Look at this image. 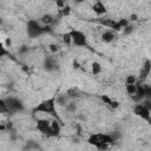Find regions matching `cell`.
Returning <instances> with one entry per match:
<instances>
[{
	"mask_svg": "<svg viewBox=\"0 0 151 151\" xmlns=\"http://www.w3.org/2000/svg\"><path fill=\"white\" fill-rule=\"evenodd\" d=\"M9 52H8V50L4 46V44L2 42H0V58H2V57H5V55H7Z\"/></svg>",
	"mask_w": 151,
	"mask_h": 151,
	"instance_id": "20",
	"label": "cell"
},
{
	"mask_svg": "<svg viewBox=\"0 0 151 151\" xmlns=\"http://www.w3.org/2000/svg\"><path fill=\"white\" fill-rule=\"evenodd\" d=\"M2 44H4V46H5V47L8 50L9 47H12V44H13V42H12V38H9V37H6Z\"/></svg>",
	"mask_w": 151,
	"mask_h": 151,
	"instance_id": "23",
	"label": "cell"
},
{
	"mask_svg": "<svg viewBox=\"0 0 151 151\" xmlns=\"http://www.w3.org/2000/svg\"><path fill=\"white\" fill-rule=\"evenodd\" d=\"M27 50H28L27 46H21V48H19V53H25Z\"/></svg>",
	"mask_w": 151,
	"mask_h": 151,
	"instance_id": "27",
	"label": "cell"
},
{
	"mask_svg": "<svg viewBox=\"0 0 151 151\" xmlns=\"http://www.w3.org/2000/svg\"><path fill=\"white\" fill-rule=\"evenodd\" d=\"M151 104H150V99H144L140 103H137L133 106V113L142 118L143 120H146L147 123H150L151 120Z\"/></svg>",
	"mask_w": 151,
	"mask_h": 151,
	"instance_id": "4",
	"label": "cell"
},
{
	"mask_svg": "<svg viewBox=\"0 0 151 151\" xmlns=\"http://www.w3.org/2000/svg\"><path fill=\"white\" fill-rule=\"evenodd\" d=\"M70 37H71V45H74L77 47H86L87 46V37L86 34L78 29V28H72L68 31Z\"/></svg>",
	"mask_w": 151,
	"mask_h": 151,
	"instance_id": "5",
	"label": "cell"
},
{
	"mask_svg": "<svg viewBox=\"0 0 151 151\" xmlns=\"http://www.w3.org/2000/svg\"><path fill=\"white\" fill-rule=\"evenodd\" d=\"M0 113H8L6 103H5V98L0 97Z\"/></svg>",
	"mask_w": 151,
	"mask_h": 151,
	"instance_id": "19",
	"label": "cell"
},
{
	"mask_svg": "<svg viewBox=\"0 0 151 151\" xmlns=\"http://www.w3.org/2000/svg\"><path fill=\"white\" fill-rule=\"evenodd\" d=\"M87 143L98 151H106L116 144V139L112 137L111 133L98 132L90 134L87 138Z\"/></svg>",
	"mask_w": 151,
	"mask_h": 151,
	"instance_id": "1",
	"label": "cell"
},
{
	"mask_svg": "<svg viewBox=\"0 0 151 151\" xmlns=\"http://www.w3.org/2000/svg\"><path fill=\"white\" fill-rule=\"evenodd\" d=\"M0 24H1V19H0Z\"/></svg>",
	"mask_w": 151,
	"mask_h": 151,
	"instance_id": "29",
	"label": "cell"
},
{
	"mask_svg": "<svg viewBox=\"0 0 151 151\" xmlns=\"http://www.w3.org/2000/svg\"><path fill=\"white\" fill-rule=\"evenodd\" d=\"M58 12H59V14H60V15L66 17V15H68V14L71 13V7H70V6H67V5H65L63 8L58 9Z\"/></svg>",
	"mask_w": 151,
	"mask_h": 151,
	"instance_id": "18",
	"label": "cell"
},
{
	"mask_svg": "<svg viewBox=\"0 0 151 151\" xmlns=\"http://www.w3.org/2000/svg\"><path fill=\"white\" fill-rule=\"evenodd\" d=\"M130 20H131V21H136V20H138L137 14H131V15H130ZM130 20H129V21H130Z\"/></svg>",
	"mask_w": 151,
	"mask_h": 151,
	"instance_id": "26",
	"label": "cell"
},
{
	"mask_svg": "<svg viewBox=\"0 0 151 151\" xmlns=\"http://www.w3.org/2000/svg\"><path fill=\"white\" fill-rule=\"evenodd\" d=\"M137 83H138V78L136 76H133V74L127 76L126 79H125V84L126 85H136Z\"/></svg>",
	"mask_w": 151,
	"mask_h": 151,
	"instance_id": "15",
	"label": "cell"
},
{
	"mask_svg": "<svg viewBox=\"0 0 151 151\" xmlns=\"http://www.w3.org/2000/svg\"><path fill=\"white\" fill-rule=\"evenodd\" d=\"M42 66H44V68L46 71L52 72V71H55L57 70V61L52 57H46L45 60H44V63H42Z\"/></svg>",
	"mask_w": 151,
	"mask_h": 151,
	"instance_id": "9",
	"label": "cell"
},
{
	"mask_svg": "<svg viewBox=\"0 0 151 151\" xmlns=\"http://www.w3.org/2000/svg\"><path fill=\"white\" fill-rule=\"evenodd\" d=\"M73 67H74V68H79V67H80V65L78 64V61H74V63H73Z\"/></svg>",
	"mask_w": 151,
	"mask_h": 151,
	"instance_id": "28",
	"label": "cell"
},
{
	"mask_svg": "<svg viewBox=\"0 0 151 151\" xmlns=\"http://www.w3.org/2000/svg\"><path fill=\"white\" fill-rule=\"evenodd\" d=\"M150 60H145V64L144 66H142V71H140V78H146L149 74H150V70H151V66H150Z\"/></svg>",
	"mask_w": 151,
	"mask_h": 151,
	"instance_id": "13",
	"label": "cell"
},
{
	"mask_svg": "<svg viewBox=\"0 0 151 151\" xmlns=\"http://www.w3.org/2000/svg\"><path fill=\"white\" fill-rule=\"evenodd\" d=\"M125 87H126L127 94L131 96V97H134L136 91H137V84H136V85H125Z\"/></svg>",
	"mask_w": 151,
	"mask_h": 151,
	"instance_id": "17",
	"label": "cell"
},
{
	"mask_svg": "<svg viewBox=\"0 0 151 151\" xmlns=\"http://www.w3.org/2000/svg\"><path fill=\"white\" fill-rule=\"evenodd\" d=\"M91 71H92V73H93L94 76H98V74L101 73L103 67H101V65H100L98 61H93V63L91 64Z\"/></svg>",
	"mask_w": 151,
	"mask_h": 151,
	"instance_id": "14",
	"label": "cell"
},
{
	"mask_svg": "<svg viewBox=\"0 0 151 151\" xmlns=\"http://www.w3.org/2000/svg\"><path fill=\"white\" fill-rule=\"evenodd\" d=\"M5 103H6L8 112H11V113H18V112H22L25 110L24 103L17 97H7V98H5Z\"/></svg>",
	"mask_w": 151,
	"mask_h": 151,
	"instance_id": "6",
	"label": "cell"
},
{
	"mask_svg": "<svg viewBox=\"0 0 151 151\" xmlns=\"http://www.w3.org/2000/svg\"><path fill=\"white\" fill-rule=\"evenodd\" d=\"M92 11H93V12H94V14H97L98 17L104 15V14L107 12L105 4H104V2H101V1H96V2L92 5Z\"/></svg>",
	"mask_w": 151,
	"mask_h": 151,
	"instance_id": "8",
	"label": "cell"
},
{
	"mask_svg": "<svg viewBox=\"0 0 151 151\" xmlns=\"http://www.w3.org/2000/svg\"><path fill=\"white\" fill-rule=\"evenodd\" d=\"M27 34L31 37V38H38L42 34H46L51 31V27H47V26H42L39 20H35V19H31L28 20L27 22Z\"/></svg>",
	"mask_w": 151,
	"mask_h": 151,
	"instance_id": "3",
	"label": "cell"
},
{
	"mask_svg": "<svg viewBox=\"0 0 151 151\" xmlns=\"http://www.w3.org/2000/svg\"><path fill=\"white\" fill-rule=\"evenodd\" d=\"M116 39V32H113L112 29H105L101 33V40L104 42H112Z\"/></svg>",
	"mask_w": 151,
	"mask_h": 151,
	"instance_id": "11",
	"label": "cell"
},
{
	"mask_svg": "<svg viewBox=\"0 0 151 151\" xmlns=\"http://www.w3.org/2000/svg\"><path fill=\"white\" fill-rule=\"evenodd\" d=\"M12 127V124L11 122H7V120H0V132L2 131H7Z\"/></svg>",
	"mask_w": 151,
	"mask_h": 151,
	"instance_id": "16",
	"label": "cell"
},
{
	"mask_svg": "<svg viewBox=\"0 0 151 151\" xmlns=\"http://www.w3.org/2000/svg\"><path fill=\"white\" fill-rule=\"evenodd\" d=\"M38 20H39V22H40L42 26L51 27V25L55 21V18H54V15H52V14H50V13H46V14L41 15Z\"/></svg>",
	"mask_w": 151,
	"mask_h": 151,
	"instance_id": "10",
	"label": "cell"
},
{
	"mask_svg": "<svg viewBox=\"0 0 151 151\" xmlns=\"http://www.w3.org/2000/svg\"><path fill=\"white\" fill-rule=\"evenodd\" d=\"M48 50H50L51 53H57L59 51V46L57 44H50L48 45Z\"/></svg>",
	"mask_w": 151,
	"mask_h": 151,
	"instance_id": "24",
	"label": "cell"
},
{
	"mask_svg": "<svg viewBox=\"0 0 151 151\" xmlns=\"http://www.w3.org/2000/svg\"><path fill=\"white\" fill-rule=\"evenodd\" d=\"M133 28H134V27H133V25L129 24V25H127V26H126V27H125V28H124L122 32H123L124 34H130L131 32H133Z\"/></svg>",
	"mask_w": 151,
	"mask_h": 151,
	"instance_id": "25",
	"label": "cell"
},
{
	"mask_svg": "<svg viewBox=\"0 0 151 151\" xmlns=\"http://www.w3.org/2000/svg\"><path fill=\"white\" fill-rule=\"evenodd\" d=\"M63 41L66 45H71V37H70V33L68 32H66V33L63 34Z\"/></svg>",
	"mask_w": 151,
	"mask_h": 151,
	"instance_id": "21",
	"label": "cell"
},
{
	"mask_svg": "<svg viewBox=\"0 0 151 151\" xmlns=\"http://www.w3.org/2000/svg\"><path fill=\"white\" fill-rule=\"evenodd\" d=\"M37 129L46 136H50V137L53 136V131H52V126H51V119H48V118L38 119L37 120Z\"/></svg>",
	"mask_w": 151,
	"mask_h": 151,
	"instance_id": "7",
	"label": "cell"
},
{
	"mask_svg": "<svg viewBox=\"0 0 151 151\" xmlns=\"http://www.w3.org/2000/svg\"><path fill=\"white\" fill-rule=\"evenodd\" d=\"M65 106H66V110L68 112H76V110H77V106L74 103H67Z\"/></svg>",
	"mask_w": 151,
	"mask_h": 151,
	"instance_id": "22",
	"label": "cell"
},
{
	"mask_svg": "<svg viewBox=\"0 0 151 151\" xmlns=\"http://www.w3.org/2000/svg\"><path fill=\"white\" fill-rule=\"evenodd\" d=\"M33 112L34 113H41V114H46L50 118H53V119H57L59 120L60 123L61 119L58 114V111H57V103H55V97H52V98H47L45 100H42L41 103H39L34 109H33Z\"/></svg>",
	"mask_w": 151,
	"mask_h": 151,
	"instance_id": "2",
	"label": "cell"
},
{
	"mask_svg": "<svg viewBox=\"0 0 151 151\" xmlns=\"http://www.w3.org/2000/svg\"><path fill=\"white\" fill-rule=\"evenodd\" d=\"M101 98V100L104 101V104H106V105H109L111 109H117V107H119V101H117V100H114V99H112V98H110L109 96H106V94H104V96H101L100 97Z\"/></svg>",
	"mask_w": 151,
	"mask_h": 151,
	"instance_id": "12",
	"label": "cell"
}]
</instances>
